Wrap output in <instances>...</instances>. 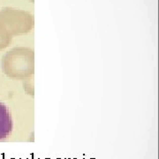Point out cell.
Masks as SVG:
<instances>
[{
  "mask_svg": "<svg viewBox=\"0 0 159 159\" xmlns=\"http://www.w3.org/2000/svg\"><path fill=\"white\" fill-rule=\"evenodd\" d=\"M0 26L11 35L30 31L34 26V17L28 12L13 8L0 11Z\"/></svg>",
  "mask_w": 159,
  "mask_h": 159,
  "instance_id": "1",
  "label": "cell"
},
{
  "mask_svg": "<svg viewBox=\"0 0 159 159\" xmlns=\"http://www.w3.org/2000/svg\"><path fill=\"white\" fill-rule=\"evenodd\" d=\"M33 52L25 48H15L8 51L2 60V68L7 76L17 78L25 74V58Z\"/></svg>",
  "mask_w": 159,
  "mask_h": 159,
  "instance_id": "2",
  "label": "cell"
},
{
  "mask_svg": "<svg viewBox=\"0 0 159 159\" xmlns=\"http://www.w3.org/2000/svg\"><path fill=\"white\" fill-rule=\"evenodd\" d=\"M12 121L9 108L0 102V141L7 138L11 134Z\"/></svg>",
  "mask_w": 159,
  "mask_h": 159,
  "instance_id": "3",
  "label": "cell"
},
{
  "mask_svg": "<svg viewBox=\"0 0 159 159\" xmlns=\"http://www.w3.org/2000/svg\"><path fill=\"white\" fill-rule=\"evenodd\" d=\"M12 41V35L0 26V50L8 47Z\"/></svg>",
  "mask_w": 159,
  "mask_h": 159,
  "instance_id": "4",
  "label": "cell"
},
{
  "mask_svg": "<svg viewBox=\"0 0 159 159\" xmlns=\"http://www.w3.org/2000/svg\"><path fill=\"white\" fill-rule=\"evenodd\" d=\"M30 1H32V2H34V0H30Z\"/></svg>",
  "mask_w": 159,
  "mask_h": 159,
  "instance_id": "5",
  "label": "cell"
}]
</instances>
